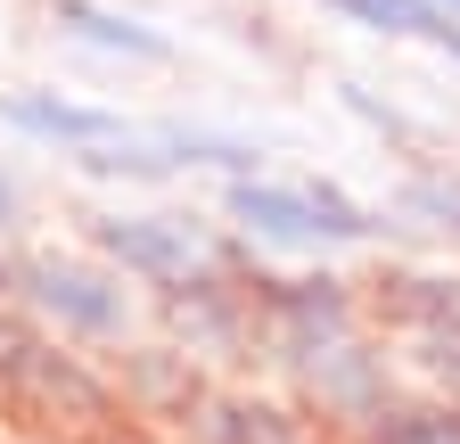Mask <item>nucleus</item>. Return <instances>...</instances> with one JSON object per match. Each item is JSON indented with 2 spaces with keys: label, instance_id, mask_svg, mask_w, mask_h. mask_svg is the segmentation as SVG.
Returning <instances> with one entry per match:
<instances>
[{
  "label": "nucleus",
  "instance_id": "nucleus-3",
  "mask_svg": "<svg viewBox=\"0 0 460 444\" xmlns=\"http://www.w3.org/2000/svg\"><path fill=\"white\" fill-rule=\"evenodd\" d=\"M83 255H99L140 297H172L214 271H255V255L198 206H99L83 214Z\"/></svg>",
  "mask_w": 460,
  "mask_h": 444
},
{
  "label": "nucleus",
  "instance_id": "nucleus-9",
  "mask_svg": "<svg viewBox=\"0 0 460 444\" xmlns=\"http://www.w3.org/2000/svg\"><path fill=\"white\" fill-rule=\"evenodd\" d=\"M49 25L66 33L91 58H115V67H172V33L148 25L140 9H115V0H49Z\"/></svg>",
  "mask_w": 460,
  "mask_h": 444
},
{
  "label": "nucleus",
  "instance_id": "nucleus-1",
  "mask_svg": "<svg viewBox=\"0 0 460 444\" xmlns=\"http://www.w3.org/2000/svg\"><path fill=\"white\" fill-rule=\"evenodd\" d=\"M214 222L255 263H329L345 247H394L402 239V222H386L354 190L313 182V173H239V182H222Z\"/></svg>",
  "mask_w": 460,
  "mask_h": 444
},
{
  "label": "nucleus",
  "instance_id": "nucleus-8",
  "mask_svg": "<svg viewBox=\"0 0 460 444\" xmlns=\"http://www.w3.org/2000/svg\"><path fill=\"white\" fill-rule=\"evenodd\" d=\"M0 124H9L17 140H33V148L75 164V156L107 148L132 116L124 107H99V99H75V91H49V83H17V91H0Z\"/></svg>",
  "mask_w": 460,
  "mask_h": 444
},
{
  "label": "nucleus",
  "instance_id": "nucleus-11",
  "mask_svg": "<svg viewBox=\"0 0 460 444\" xmlns=\"http://www.w3.org/2000/svg\"><path fill=\"white\" fill-rule=\"evenodd\" d=\"M394 214L411 231H428V239H460V164H420L394 190Z\"/></svg>",
  "mask_w": 460,
  "mask_h": 444
},
{
  "label": "nucleus",
  "instance_id": "nucleus-13",
  "mask_svg": "<svg viewBox=\"0 0 460 444\" xmlns=\"http://www.w3.org/2000/svg\"><path fill=\"white\" fill-rule=\"evenodd\" d=\"M17 222H25V190L17 173H0V247H17Z\"/></svg>",
  "mask_w": 460,
  "mask_h": 444
},
{
  "label": "nucleus",
  "instance_id": "nucleus-4",
  "mask_svg": "<svg viewBox=\"0 0 460 444\" xmlns=\"http://www.w3.org/2000/svg\"><path fill=\"white\" fill-rule=\"evenodd\" d=\"M362 313L402 362V378H420V395L460 404V271L452 263H420V255L378 263V280L362 289Z\"/></svg>",
  "mask_w": 460,
  "mask_h": 444
},
{
  "label": "nucleus",
  "instance_id": "nucleus-6",
  "mask_svg": "<svg viewBox=\"0 0 460 444\" xmlns=\"http://www.w3.org/2000/svg\"><path fill=\"white\" fill-rule=\"evenodd\" d=\"M156 338L172 354H190L206 378H255V297L247 271H214V280H190L172 297H148Z\"/></svg>",
  "mask_w": 460,
  "mask_h": 444
},
{
  "label": "nucleus",
  "instance_id": "nucleus-14",
  "mask_svg": "<svg viewBox=\"0 0 460 444\" xmlns=\"http://www.w3.org/2000/svg\"><path fill=\"white\" fill-rule=\"evenodd\" d=\"M0 444H49V436H33V428H9V420H0Z\"/></svg>",
  "mask_w": 460,
  "mask_h": 444
},
{
  "label": "nucleus",
  "instance_id": "nucleus-12",
  "mask_svg": "<svg viewBox=\"0 0 460 444\" xmlns=\"http://www.w3.org/2000/svg\"><path fill=\"white\" fill-rule=\"evenodd\" d=\"M354 444H460V404L452 395H402L378 428H362Z\"/></svg>",
  "mask_w": 460,
  "mask_h": 444
},
{
  "label": "nucleus",
  "instance_id": "nucleus-5",
  "mask_svg": "<svg viewBox=\"0 0 460 444\" xmlns=\"http://www.w3.org/2000/svg\"><path fill=\"white\" fill-rule=\"evenodd\" d=\"M75 173L91 182H124V190H164V182H239V173H263V140L247 132H222V124H181V116H164V124H124L107 148L75 156Z\"/></svg>",
  "mask_w": 460,
  "mask_h": 444
},
{
  "label": "nucleus",
  "instance_id": "nucleus-2",
  "mask_svg": "<svg viewBox=\"0 0 460 444\" xmlns=\"http://www.w3.org/2000/svg\"><path fill=\"white\" fill-rule=\"evenodd\" d=\"M0 305L25 313L41 338L75 346V354H99V362L115 346H132L140 321H148L140 289H124L99 255H83V247H33V239L0 247Z\"/></svg>",
  "mask_w": 460,
  "mask_h": 444
},
{
  "label": "nucleus",
  "instance_id": "nucleus-7",
  "mask_svg": "<svg viewBox=\"0 0 460 444\" xmlns=\"http://www.w3.org/2000/svg\"><path fill=\"white\" fill-rule=\"evenodd\" d=\"M164 444H337V436L271 378H214Z\"/></svg>",
  "mask_w": 460,
  "mask_h": 444
},
{
  "label": "nucleus",
  "instance_id": "nucleus-10",
  "mask_svg": "<svg viewBox=\"0 0 460 444\" xmlns=\"http://www.w3.org/2000/svg\"><path fill=\"white\" fill-rule=\"evenodd\" d=\"M321 9H337L362 33H386V41H428V49H444V58L460 67V25L436 9V0H321Z\"/></svg>",
  "mask_w": 460,
  "mask_h": 444
},
{
  "label": "nucleus",
  "instance_id": "nucleus-15",
  "mask_svg": "<svg viewBox=\"0 0 460 444\" xmlns=\"http://www.w3.org/2000/svg\"><path fill=\"white\" fill-rule=\"evenodd\" d=\"M436 9H444V17H452V25H460V0H436Z\"/></svg>",
  "mask_w": 460,
  "mask_h": 444
}]
</instances>
